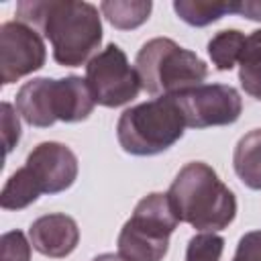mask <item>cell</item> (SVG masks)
I'll use <instances>...</instances> for the list:
<instances>
[{"instance_id": "obj_12", "label": "cell", "mask_w": 261, "mask_h": 261, "mask_svg": "<svg viewBox=\"0 0 261 261\" xmlns=\"http://www.w3.org/2000/svg\"><path fill=\"white\" fill-rule=\"evenodd\" d=\"M53 106H55V116L61 122L86 120L96 106L94 94H92L86 77L65 75L61 80H55Z\"/></svg>"}, {"instance_id": "obj_5", "label": "cell", "mask_w": 261, "mask_h": 261, "mask_svg": "<svg viewBox=\"0 0 261 261\" xmlns=\"http://www.w3.org/2000/svg\"><path fill=\"white\" fill-rule=\"evenodd\" d=\"M177 224L179 216L167 192L145 196L120 228L118 255L126 261H161L167 255L169 237Z\"/></svg>"}, {"instance_id": "obj_3", "label": "cell", "mask_w": 261, "mask_h": 261, "mask_svg": "<svg viewBox=\"0 0 261 261\" xmlns=\"http://www.w3.org/2000/svg\"><path fill=\"white\" fill-rule=\"evenodd\" d=\"M141 86L151 96H177L198 88L208 77V65L169 37L147 41L135 59Z\"/></svg>"}, {"instance_id": "obj_10", "label": "cell", "mask_w": 261, "mask_h": 261, "mask_svg": "<svg viewBox=\"0 0 261 261\" xmlns=\"http://www.w3.org/2000/svg\"><path fill=\"white\" fill-rule=\"evenodd\" d=\"M29 241L35 251L51 259H63L80 243V228L77 222L61 212L45 214L33 220L29 226Z\"/></svg>"}, {"instance_id": "obj_8", "label": "cell", "mask_w": 261, "mask_h": 261, "mask_svg": "<svg viewBox=\"0 0 261 261\" xmlns=\"http://www.w3.org/2000/svg\"><path fill=\"white\" fill-rule=\"evenodd\" d=\"M47 61L43 37L20 20H8L0 27V80L4 86L41 69Z\"/></svg>"}, {"instance_id": "obj_17", "label": "cell", "mask_w": 261, "mask_h": 261, "mask_svg": "<svg viewBox=\"0 0 261 261\" xmlns=\"http://www.w3.org/2000/svg\"><path fill=\"white\" fill-rule=\"evenodd\" d=\"M245 45H247V37L239 29H226L216 33L208 41V55L216 65V69L230 71L237 63H241Z\"/></svg>"}, {"instance_id": "obj_15", "label": "cell", "mask_w": 261, "mask_h": 261, "mask_svg": "<svg viewBox=\"0 0 261 261\" xmlns=\"http://www.w3.org/2000/svg\"><path fill=\"white\" fill-rule=\"evenodd\" d=\"M43 194L39 181L35 179V175L31 173V169L18 167L4 184L2 194H0V206L4 210H22L27 206H31L33 202H37V198Z\"/></svg>"}, {"instance_id": "obj_23", "label": "cell", "mask_w": 261, "mask_h": 261, "mask_svg": "<svg viewBox=\"0 0 261 261\" xmlns=\"http://www.w3.org/2000/svg\"><path fill=\"white\" fill-rule=\"evenodd\" d=\"M237 14L245 16L249 20H259L261 22V0H239Z\"/></svg>"}, {"instance_id": "obj_13", "label": "cell", "mask_w": 261, "mask_h": 261, "mask_svg": "<svg viewBox=\"0 0 261 261\" xmlns=\"http://www.w3.org/2000/svg\"><path fill=\"white\" fill-rule=\"evenodd\" d=\"M232 167L247 188L261 190V128H253L239 139L232 153Z\"/></svg>"}, {"instance_id": "obj_19", "label": "cell", "mask_w": 261, "mask_h": 261, "mask_svg": "<svg viewBox=\"0 0 261 261\" xmlns=\"http://www.w3.org/2000/svg\"><path fill=\"white\" fill-rule=\"evenodd\" d=\"M224 239L216 232H198L188 241L186 261H220Z\"/></svg>"}, {"instance_id": "obj_2", "label": "cell", "mask_w": 261, "mask_h": 261, "mask_svg": "<svg viewBox=\"0 0 261 261\" xmlns=\"http://www.w3.org/2000/svg\"><path fill=\"white\" fill-rule=\"evenodd\" d=\"M169 198L179 216L200 232L226 228L237 216V198L218 173L204 161L186 163L169 186Z\"/></svg>"}, {"instance_id": "obj_4", "label": "cell", "mask_w": 261, "mask_h": 261, "mask_svg": "<svg viewBox=\"0 0 261 261\" xmlns=\"http://www.w3.org/2000/svg\"><path fill=\"white\" fill-rule=\"evenodd\" d=\"M186 130V120L173 96L153 98L126 108L116 122L122 151L139 157L159 155L173 147Z\"/></svg>"}, {"instance_id": "obj_14", "label": "cell", "mask_w": 261, "mask_h": 261, "mask_svg": "<svg viewBox=\"0 0 261 261\" xmlns=\"http://www.w3.org/2000/svg\"><path fill=\"white\" fill-rule=\"evenodd\" d=\"M173 10L192 27H208L226 14H237L239 0H175Z\"/></svg>"}, {"instance_id": "obj_24", "label": "cell", "mask_w": 261, "mask_h": 261, "mask_svg": "<svg viewBox=\"0 0 261 261\" xmlns=\"http://www.w3.org/2000/svg\"><path fill=\"white\" fill-rule=\"evenodd\" d=\"M92 261H126L124 257H120L118 253H102L98 257H94Z\"/></svg>"}, {"instance_id": "obj_11", "label": "cell", "mask_w": 261, "mask_h": 261, "mask_svg": "<svg viewBox=\"0 0 261 261\" xmlns=\"http://www.w3.org/2000/svg\"><path fill=\"white\" fill-rule=\"evenodd\" d=\"M53 88L55 80L51 77H35L20 86V90L16 92L14 106L27 124L47 128L57 122L53 106Z\"/></svg>"}, {"instance_id": "obj_20", "label": "cell", "mask_w": 261, "mask_h": 261, "mask_svg": "<svg viewBox=\"0 0 261 261\" xmlns=\"http://www.w3.org/2000/svg\"><path fill=\"white\" fill-rule=\"evenodd\" d=\"M31 247L24 232L8 230L0 237V261H31Z\"/></svg>"}, {"instance_id": "obj_21", "label": "cell", "mask_w": 261, "mask_h": 261, "mask_svg": "<svg viewBox=\"0 0 261 261\" xmlns=\"http://www.w3.org/2000/svg\"><path fill=\"white\" fill-rule=\"evenodd\" d=\"M0 112H2V137H4V147H6V153H10L18 139H20V120H18V110L8 104V102H2L0 106Z\"/></svg>"}, {"instance_id": "obj_1", "label": "cell", "mask_w": 261, "mask_h": 261, "mask_svg": "<svg viewBox=\"0 0 261 261\" xmlns=\"http://www.w3.org/2000/svg\"><path fill=\"white\" fill-rule=\"evenodd\" d=\"M16 20L33 27L51 43L53 59L59 65L77 67L100 53L102 18L90 2L20 0Z\"/></svg>"}, {"instance_id": "obj_18", "label": "cell", "mask_w": 261, "mask_h": 261, "mask_svg": "<svg viewBox=\"0 0 261 261\" xmlns=\"http://www.w3.org/2000/svg\"><path fill=\"white\" fill-rule=\"evenodd\" d=\"M239 82L251 98L261 100V29L247 37L245 53L239 63Z\"/></svg>"}, {"instance_id": "obj_9", "label": "cell", "mask_w": 261, "mask_h": 261, "mask_svg": "<svg viewBox=\"0 0 261 261\" xmlns=\"http://www.w3.org/2000/svg\"><path fill=\"white\" fill-rule=\"evenodd\" d=\"M27 167L39 181L43 194H59L77 177V157L63 143H39L27 157Z\"/></svg>"}, {"instance_id": "obj_7", "label": "cell", "mask_w": 261, "mask_h": 261, "mask_svg": "<svg viewBox=\"0 0 261 261\" xmlns=\"http://www.w3.org/2000/svg\"><path fill=\"white\" fill-rule=\"evenodd\" d=\"M173 98L177 100L186 126L190 128L232 124L243 112L241 94L226 84H202Z\"/></svg>"}, {"instance_id": "obj_16", "label": "cell", "mask_w": 261, "mask_h": 261, "mask_svg": "<svg viewBox=\"0 0 261 261\" xmlns=\"http://www.w3.org/2000/svg\"><path fill=\"white\" fill-rule=\"evenodd\" d=\"M153 4L149 0H104L100 12L104 18L120 31H133L147 22Z\"/></svg>"}, {"instance_id": "obj_22", "label": "cell", "mask_w": 261, "mask_h": 261, "mask_svg": "<svg viewBox=\"0 0 261 261\" xmlns=\"http://www.w3.org/2000/svg\"><path fill=\"white\" fill-rule=\"evenodd\" d=\"M232 261H261V230H249L239 239Z\"/></svg>"}, {"instance_id": "obj_6", "label": "cell", "mask_w": 261, "mask_h": 261, "mask_svg": "<svg viewBox=\"0 0 261 261\" xmlns=\"http://www.w3.org/2000/svg\"><path fill=\"white\" fill-rule=\"evenodd\" d=\"M86 82L94 94L96 104L118 108L128 104L143 90L137 69L128 63L126 53L110 43L86 65Z\"/></svg>"}]
</instances>
